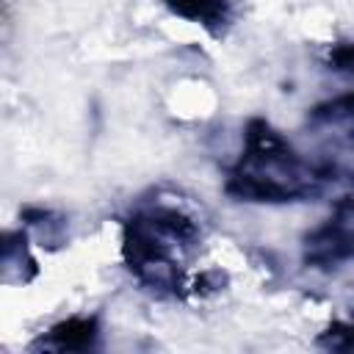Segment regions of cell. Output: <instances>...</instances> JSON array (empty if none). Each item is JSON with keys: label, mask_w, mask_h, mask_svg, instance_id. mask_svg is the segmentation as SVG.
Instances as JSON below:
<instances>
[{"label": "cell", "mask_w": 354, "mask_h": 354, "mask_svg": "<svg viewBox=\"0 0 354 354\" xmlns=\"http://www.w3.org/2000/svg\"><path fill=\"white\" fill-rule=\"evenodd\" d=\"M326 66L354 80V41H335L326 50Z\"/></svg>", "instance_id": "cell-9"}, {"label": "cell", "mask_w": 354, "mask_h": 354, "mask_svg": "<svg viewBox=\"0 0 354 354\" xmlns=\"http://www.w3.org/2000/svg\"><path fill=\"white\" fill-rule=\"evenodd\" d=\"M315 346L326 351H354V315L329 321L324 332H318Z\"/></svg>", "instance_id": "cell-8"}, {"label": "cell", "mask_w": 354, "mask_h": 354, "mask_svg": "<svg viewBox=\"0 0 354 354\" xmlns=\"http://www.w3.org/2000/svg\"><path fill=\"white\" fill-rule=\"evenodd\" d=\"M102 346V318L97 313H75L47 326L30 351H97Z\"/></svg>", "instance_id": "cell-4"}, {"label": "cell", "mask_w": 354, "mask_h": 354, "mask_svg": "<svg viewBox=\"0 0 354 354\" xmlns=\"http://www.w3.org/2000/svg\"><path fill=\"white\" fill-rule=\"evenodd\" d=\"M337 166L301 155L268 119L243 124L238 158L224 171V194L249 205H293L326 194L337 183Z\"/></svg>", "instance_id": "cell-1"}, {"label": "cell", "mask_w": 354, "mask_h": 354, "mask_svg": "<svg viewBox=\"0 0 354 354\" xmlns=\"http://www.w3.org/2000/svg\"><path fill=\"white\" fill-rule=\"evenodd\" d=\"M205 230L177 202H141L122 218L119 254L127 274L155 299L191 293L185 263L199 252Z\"/></svg>", "instance_id": "cell-2"}, {"label": "cell", "mask_w": 354, "mask_h": 354, "mask_svg": "<svg viewBox=\"0 0 354 354\" xmlns=\"http://www.w3.org/2000/svg\"><path fill=\"white\" fill-rule=\"evenodd\" d=\"M307 268H340L354 263V196L346 194L332 205V213L324 224L304 235L301 249Z\"/></svg>", "instance_id": "cell-3"}, {"label": "cell", "mask_w": 354, "mask_h": 354, "mask_svg": "<svg viewBox=\"0 0 354 354\" xmlns=\"http://www.w3.org/2000/svg\"><path fill=\"white\" fill-rule=\"evenodd\" d=\"M19 218H22V227L28 230V235H33L39 241V246H44V249H61L69 241V221L58 210L28 205V207H22Z\"/></svg>", "instance_id": "cell-7"}, {"label": "cell", "mask_w": 354, "mask_h": 354, "mask_svg": "<svg viewBox=\"0 0 354 354\" xmlns=\"http://www.w3.org/2000/svg\"><path fill=\"white\" fill-rule=\"evenodd\" d=\"M169 14L199 25L210 39H224L235 25V0H160Z\"/></svg>", "instance_id": "cell-5"}, {"label": "cell", "mask_w": 354, "mask_h": 354, "mask_svg": "<svg viewBox=\"0 0 354 354\" xmlns=\"http://www.w3.org/2000/svg\"><path fill=\"white\" fill-rule=\"evenodd\" d=\"M0 266H3V282L6 285H28L39 277V263L30 254V235L25 227L3 232Z\"/></svg>", "instance_id": "cell-6"}]
</instances>
